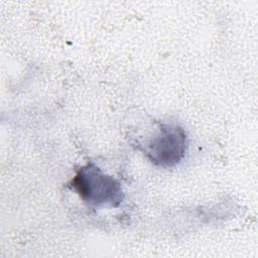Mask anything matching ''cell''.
I'll list each match as a JSON object with an SVG mask.
<instances>
[{
    "label": "cell",
    "instance_id": "cell-1",
    "mask_svg": "<svg viewBox=\"0 0 258 258\" xmlns=\"http://www.w3.org/2000/svg\"><path fill=\"white\" fill-rule=\"evenodd\" d=\"M72 184L85 202L95 206H117L122 201L120 183L93 164L80 168Z\"/></svg>",
    "mask_w": 258,
    "mask_h": 258
},
{
    "label": "cell",
    "instance_id": "cell-2",
    "mask_svg": "<svg viewBox=\"0 0 258 258\" xmlns=\"http://www.w3.org/2000/svg\"><path fill=\"white\" fill-rule=\"evenodd\" d=\"M186 135L178 126L162 124L145 148L147 157L156 165L173 166L184 156Z\"/></svg>",
    "mask_w": 258,
    "mask_h": 258
}]
</instances>
